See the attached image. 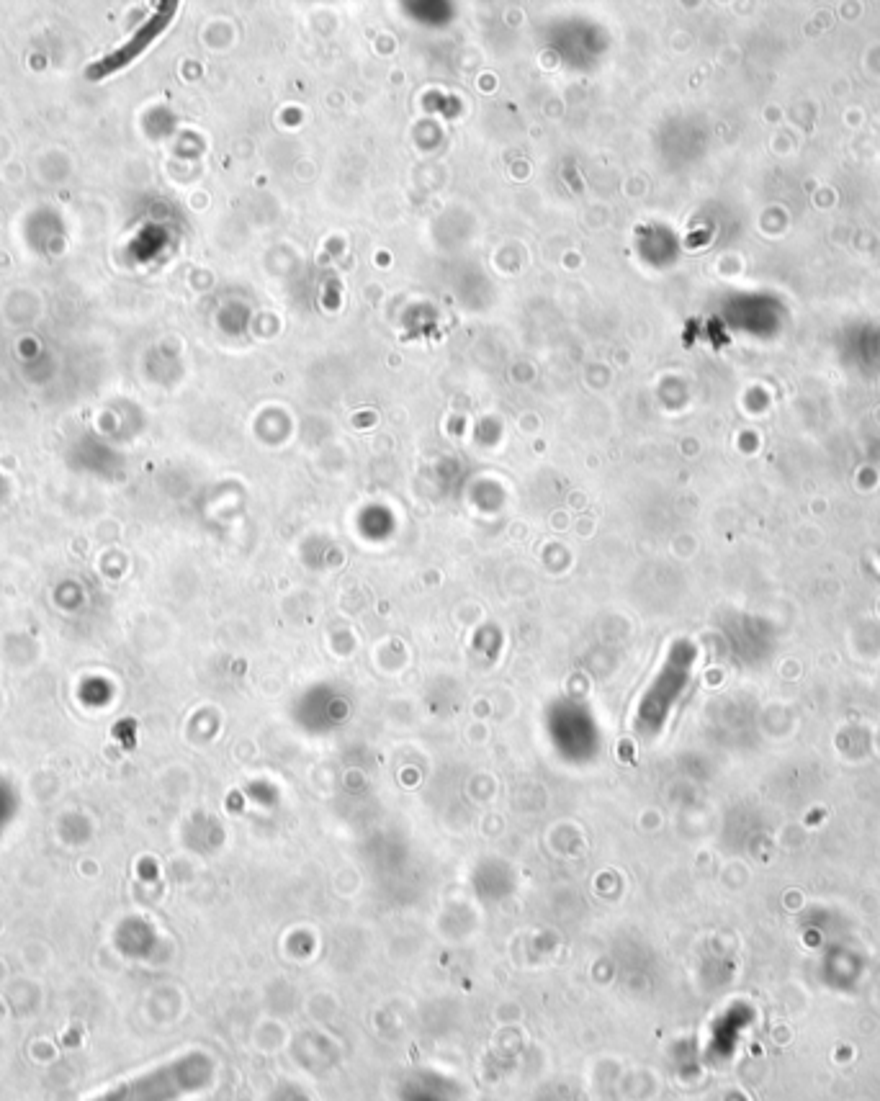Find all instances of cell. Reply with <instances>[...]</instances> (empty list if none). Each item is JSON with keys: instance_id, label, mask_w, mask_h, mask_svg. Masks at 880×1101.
<instances>
[{"instance_id": "6da1fadb", "label": "cell", "mask_w": 880, "mask_h": 1101, "mask_svg": "<svg viewBox=\"0 0 880 1101\" xmlns=\"http://www.w3.org/2000/svg\"><path fill=\"white\" fill-rule=\"evenodd\" d=\"M173 11L175 6L173 3H168V6H160L157 8V13L152 16L150 21H147L142 29L134 31V37L129 39L124 47L114 49L111 55H106L103 60H98L96 65L88 67V80H103V78H109V75H114L116 70H121V67H127L129 62L137 60L142 52H145L147 47L152 44V39L157 37V34H163V29L168 26V21L173 19Z\"/></svg>"}]
</instances>
